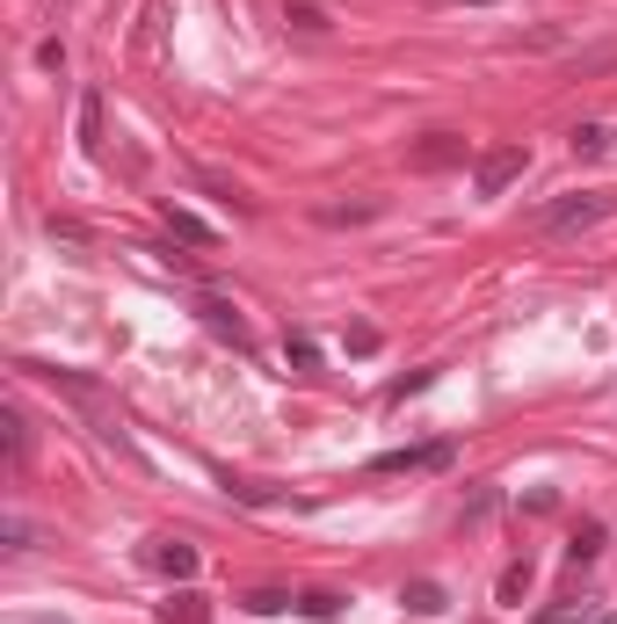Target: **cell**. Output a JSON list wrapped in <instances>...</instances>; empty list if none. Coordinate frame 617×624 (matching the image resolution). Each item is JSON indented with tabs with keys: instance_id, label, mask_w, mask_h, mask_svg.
Returning a JSON list of instances; mask_svg holds the SVG:
<instances>
[{
	"instance_id": "1",
	"label": "cell",
	"mask_w": 617,
	"mask_h": 624,
	"mask_svg": "<svg viewBox=\"0 0 617 624\" xmlns=\"http://www.w3.org/2000/svg\"><path fill=\"white\" fill-rule=\"evenodd\" d=\"M596 218H610V196H596V190L552 196V204L538 211V226H545V233H582V226H596Z\"/></svg>"
},
{
	"instance_id": "2",
	"label": "cell",
	"mask_w": 617,
	"mask_h": 624,
	"mask_svg": "<svg viewBox=\"0 0 617 624\" xmlns=\"http://www.w3.org/2000/svg\"><path fill=\"white\" fill-rule=\"evenodd\" d=\"M523 168H530L523 146H487V153H479V168H473V196H501Z\"/></svg>"
},
{
	"instance_id": "3",
	"label": "cell",
	"mask_w": 617,
	"mask_h": 624,
	"mask_svg": "<svg viewBox=\"0 0 617 624\" xmlns=\"http://www.w3.org/2000/svg\"><path fill=\"white\" fill-rule=\"evenodd\" d=\"M414 168H422V174H451V168H465V139H458V131H429V139L414 146Z\"/></svg>"
},
{
	"instance_id": "4",
	"label": "cell",
	"mask_w": 617,
	"mask_h": 624,
	"mask_svg": "<svg viewBox=\"0 0 617 624\" xmlns=\"http://www.w3.org/2000/svg\"><path fill=\"white\" fill-rule=\"evenodd\" d=\"M451 465V443H407V451H386L370 472H436Z\"/></svg>"
},
{
	"instance_id": "5",
	"label": "cell",
	"mask_w": 617,
	"mask_h": 624,
	"mask_svg": "<svg viewBox=\"0 0 617 624\" xmlns=\"http://www.w3.org/2000/svg\"><path fill=\"white\" fill-rule=\"evenodd\" d=\"M196 320H204V327H212V334H218V342H232V348H247V320H240V312H232V305H226V298H212V291H204V298H196Z\"/></svg>"
},
{
	"instance_id": "6",
	"label": "cell",
	"mask_w": 617,
	"mask_h": 624,
	"mask_svg": "<svg viewBox=\"0 0 617 624\" xmlns=\"http://www.w3.org/2000/svg\"><path fill=\"white\" fill-rule=\"evenodd\" d=\"M160 624H212V603H204V595H196L190 581H182V589L167 595V603H160Z\"/></svg>"
},
{
	"instance_id": "7",
	"label": "cell",
	"mask_w": 617,
	"mask_h": 624,
	"mask_svg": "<svg viewBox=\"0 0 617 624\" xmlns=\"http://www.w3.org/2000/svg\"><path fill=\"white\" fill-rule=\"evenodd\" d=\"M153 567L167 573V581H196V545H182V538H160V545H153Z\"/></svg>"
},
{
	"instance_id": "8",
	"label": "cell",
	"mask_w": 617,
	"mask_h": 624,
	"mask_svg": "<svg viewBox=\"0 0 617 624\" xmlns=\"http://www.w3.org/2000/svg\"><path fill=\"white\" fill-rule=\"evenodd\" d=\"M566 146H574V153H582V160H603V153H610V146H617V131H610V123H603V117H588V123H574V131H566Z\"/></svg>"
},
{
	"instance_id": "9",
	"label": "cell",
	"mask_w": 617,
	"mask_h": 624,
	"mask_svg": "<svg viewBox=\"0 0 617 624\" xmlns=\"http://www.w3.org/2000/svg\"><path fill=\"white\" fill-rule=\"evenodd\" d=\"M283 22H291L299 36H327V30H335V15H327L320 0H283Z\"/></svg>"
},
{
	"instance_id": "10",
	"label": "cell",
	"mask_w": 617,
	"mask_h": 624,
	"mask_svg": "<svg viewBox=\"0 0 617 624\" xmlns=\"http://www.w3.org/2000/svg\"><path fill=\"white\" fill-rule=\"evenodd\" d=\"M313 218H320V226H370V218H378V196H356V204H320Z\"/></svg>"
},
{
	"instance_id": "11",
	"label": "cell",
	"mask_w": 617,
	"mask_h": 624,
	"mask_svg": "<svg viewBox=\"0 0 617 624\" xmlns=\"http://www.w3.org/2000/svg\"><path fill=\"white\" fill-rule=\"evenodd\" d=\"M167 233H175L182 247H212V240H218V233L204 226V218H196V211H175V204H167Z\"/></svg>"
},
{
	"instance_id": "12",
	"label": "cell",
	"mask_w": 617,
	"mask_h": 624,
	"mask_svg": "<svg viewBox=\"0 0 617 624\" xmlns=\"http://www.w3.org/2000/svg\"><path fill=\"white\" fill-rule=\"evenodd\" d=\"M0 429H8V465L22 472V458H30V421H22V407H0Z\"/></svg>"
},
{
	"instance_id": "13",
	"label": "cell",
	"mask_w": 617,
	"mask_h": 624,
	"mask_svg": "<svg viewBox=\"0 0 617 624\" xmlns=\"http://www.w3.org/2000/svg\"><path fill=\"white\" fill-rule=\"evenodd\" d=\"M80 146H88V153H102V95H80Z\"/></svg>"
},
{
	"instance_id": "14",
	"label": "cell",
	"mask_w": 617,
	"mask_h": 624,
	"mask_svg": "<svg viewBox=\"0 0 617 624\" xmlns=\"http://www.w3.org/2000/svg\"><path fill=\"white\" fill-rule=\"evenodd\" d=\"M400 603L414 610V617H436V610H451V603H443V589H436V581H407V595H400Z\"/></svg>"
},
{
	"instance_id": "15",
	"label": "cell",
	"mask_w": 617,
	"mask_h": 624,
	"mask_svg": "<svg viewBox=\"0 0 617 624\" xmlns=\"http://www.w3.org/2000/svg\"><path fill=\"white\" fill-rule=\"evenodd\" d=\"M240 603L255 610V617H277V610H299V595H283V589H247Z\"/></svg>"
},
{
	"instance_id": "16",
	"label": "cell",
	"mask_w": 617,
	"mask_h": 624,
	"mask_svg": "<svg viewBox=\"0 0 617 624\" xmlns=\"http://www.w3.org/2000/svg\"><path fill=\"white\" fill-rule=\"evenodd\" d=\"M299 617H313V624L342 617V595H327V589H305V595H299Z\"/></svg>"
},
{
	"instance_id": "17",
	"label": "cell",
	"mask_w": 617,
	"mask_h": 624,
	"mask_svg": "<svg viewBox=\"0 0 617 624\" xmlns=\"http://www.w3.org/2000/svg\"><path fill=\"white\" fill-rule=\"evenodd\" d=\"M596 552H603V523H582V530H574V545H566V559H574V567H588Z\"/></svg>"
},
{
	"instance_id": "18",
	"label": "cell",
	"mask_w": 617,
	"mask_h": 624,
	"mask_svg": "<svg viewBox=\"0 0 617 624\" xmlns=\"http://www.w3.org/2000/svg\"><path fill=\"white\" fill-rule=\"evenodd\" d=\"M494 595H501V603H523V595H530V559L501 567V589H494Z\"/></svg>"
},
{
	"instance_id": "19",
	"label": "cell",
	"mask_w": 617,
	"mask_h": 624,
	"mask_svg": "<svg viewBox=\"0 0 617 624\" xmlns=\"http://www.w3.org/2000/svg\"><path fill=\"white\" fill-rule=\"evenodd\" d=\"M226 494H232V502H255V508H269V502H283L277 486H255V480H226Z\"/></svg>"
},
{
	"instance_id": "20",
	"label": "cell",
	"mask_w": 617,
	"mask_h": 624,
	"mask_svg": "<svg viewBox=\"0 0 617 624\" xmlns=\"http://www.w3.org/2000/svg\"><path fill=\"white\" fill-rule=\"evenodd\" d=\"M283 356H291L299 370H320V342H313V334H291V342H283Z\"/></svg>"
},
{
	"instance_id": "21",
	"label": "cell",
	"mask_w": 617,
	"mask_h": 624,
	"mask_svg": "<svg viewBox=\"0 0 617 624\" xmlns=\"http://www.w3.org/2000/svg\"><path fill=\"white\" fill-rule=\"evenodd\" d=\"M494 508H501V494H494V486H473V494H465V523H487Z\"/></svg>"
},
{
	"instance_id": "22",
	"label": "cell",
	"mask_w": 617,
	"mask_h": 624,
	"mask_svg": "<svg viewBox=\"0 0 617 624\" xmlns=\"http://www.w3.org/2000/svg\"><path fill=\"white\" fill-rule=\"evenodd\" d=\"M44 226H52V240H73V247H88V226H80V218H58V211H52Z\"/></svg>"
},
{
	"instance_id": "23",
	"label": "cell",
	"mask_w": 617,
	"mask_h": 624,
	"mask_svg": "<svg viewBox=\"0 0 617 624\" xmlns=\"http://www.w3.org/2000/svg\"><path fill=\"white\" fill-rule=\"evenodd\" d=\"M36 66H44V73H66V44H58V36H44V44H36Z\"/></svg>"
},
{
	"instance_id": "24",
	"label": "cell",
	"mask_w": 617,
	"mask_h": 624,
	"mask_svg": "<svg viewBox=\"0 0 617 624\" xmlns=\"http://www.w3.org/2000/svg\"><path fill=\"white\" fill-rule=\"evenodd\" d=\"M349 356H378V327H349Z\"/></svg>"
},
{
	"instance_id": "25",
	"label": "cell",
	"mask_w": 617,
	"mask_h": 624,
	"mask_svg": "<svg viewBox=\"0 0 617 624\" xmlns=\"http://www.w3.org/2000/svg\"><path fill=\"white\" fill-rule=\"evenodd\" d=\"M0 538H8V552H30V523L8 516V530H0Z\"/></svg>"
},
{
	"instance_id": "26",
	"label": "cell",
	"mask_w": 617,
	"mask_h": 624,
	"mask_svg": "<svg viewBox=\"0 0 617 624\" xmlns=\"http://www.w3.org/2000/svg\"><path fill=\"white\" fill-rule=\"evenodd\" d=\"M610 66H617V44H603V52L582 58V73H610Z\"/></svg>"
},
{
	"instance_id": "27",
	"label": "cell",
	"mask_w": 617,
	"mask_h": 624,
	"mask_svg": "<svg viewBox=\"0 0 617 624\" xmlns=\"http://www.w3.org/2000/svg\"><path fill=\"white\" fill-rule=\"evenodd\" d=\"M22 624H66V617H22Z\"/></svg>"
},
{
	"instance_id": "28",
	"label": "cell",
	"mask_w": 617,
	"mask_h": 624,
	"mask_svg": "<svg viewBox=\"0 0 617 624\" xmlns=\"http://www.w3.org/2000/svg\"><path fill=\"white\" fill-rule=\"evenodd\" d=\"M465 8H494V0H465Z\"/></svg>"
}]
</instances>
